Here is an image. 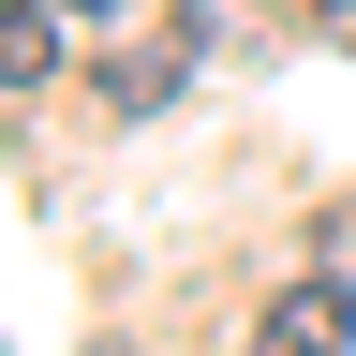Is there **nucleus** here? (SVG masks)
<instances>
[{"label": "nucleus", "instance_id": "nucleus-1", "mask_svg": "<svg viewBox=\"0 0 356 356\" xmlns=\"http://www.w3.org/2000/svg\"><path fill=\"white\" fill-rule=\"evenodd\" d=\"M341 341H356V297H341V282L267 297V327H252V356H341Z\"/></svg>", "mask_w": 356, "mask_h": 356}, {"label": "nucleus", "instance_id": "nucleus-2", "mask_svg": "<svg viewBox=\"0 0 356 356\" xmlns=\"http://www.w3.org/2000/svg\"><path fill=\"white\" fill-rule=\"evenodd\" d=\"M193 44H208L193 15H163L149 44H119V74H104V104H134V119H149V104H163V89H178V74H193Z\"/></svg>", "mask_w": 356, "mask_h": 356}, {"label": "nucleus", "instance_id": "nucleus-3", "mask_svg": "<svg viewBox=\"0 0 356 356\" xmlns=\"http://www.w3.org/2000/svg\"><path fill=\"white\" fill-rule=\"evenodd\" d=\"M0 74H15V89L60 74V15H44V0H15V15H0Z\"/></svg>", "mask_w": 356, "mask_h": 356}, {"label": "nucleus", "instance_id": "nucleus-4", "mask_svg": "<svg viewBox=\"0 0 356 356\" xmlns=\"http://www.w3.org/2000/svg\"><path fill=\"white\" fill-rule=\"evenodd\" d=\"M327 30H341V44H356V0H327Z\"/></svg>", "mask_w": 356, "mask_h": 356}, {"label": "nucleus", "instance_id": "nucleus-5", "mask_svg": "<svg viewBox=\"0 0 356 356\" xmlns=\"http://www.w3.org/2000/svg\"><path fill=\"white\" fill-rule=\"evenodd\" d=\"M74 15H119V0H74Z\"/></svg>", "mask_w": 356, "mask_h": 356}]
</instances>
